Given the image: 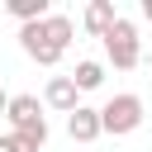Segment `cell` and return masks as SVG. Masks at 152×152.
<instances>
[{"label": "cell", "mask_w": 152, "mask_h": 152, "mask_svg": "<svg viewBox=\"0 0 152 152\" xmlns=\"http://www.w3.org/2000/svg\"><path fill=\"white\" fill-rule=\"evenodd\" d=\"M100 43H104V57H109V62H114L119 71H133V66L142 62V43H138V24H133V19H124V14H119V19L109 24V33H104Z\"/></svg>", "instance_id": "obj_1"}, {"label": "cell", "mask_w": 152, "mask_h": 152, "mask_svg": "<svg viewBox=\"0 0 152 152\" xmlns=\"http://www.w3.org/2000/svg\"><path fill=\"white\" fill-rule=\"evenodd\" d=\"M133 128H142V100H138L133 90H124V95H114V100L100 104V133L124 138V133H133Z\"/></svg>", "instance_id": "obj_2"}, {"label": "cell", "mask_w": 152, "mask_h": 152, "mask_svg": "<svg viewBox=\"0 0 152 152\" xmlns=\"http://www.w3.org/2000/svg\"><path fill=\"white\" fill-rule=\"evenodd\" d=\"M19 48L38 62V66H57L62 62V48L48 38V28H43V19L38 24H19Z\"/></svg>", "instance_id": "obj_3"}, {"label": "cell", "mask_w": 152, "mask_h": 152, "mask_svg": "<svg viewBox=\"0 0 152 152\" xmlns=\"http://www.w3.org/2000/svg\"><path fill=\"white\" fill-rule=\"evenodd\" d=\"M43 104L57 109V114H71V109L81 104V90L71 86V76H48V86H43Z\"/></svg>", "instance_id": "obj_4"}, {"label": "cell", "mask_w": 152, "mask_h": 152, "mask_svg": "<svg viewBox=\"0 0 152 152\" xmlns=\"http://www.w3.org/2000/svg\"><path fill=\"white\" fill-rule=\"evenodd\" d=\"M66 133H71V142H95V138H100V109L76 104V109L66 114Z\"/></svg>", "instance_id": "obj_5"}, {"label": "cell", "mask_w": 152, "mask_h": 152, "mask_svg": "<svg viewBox=\"0 0 152 152\" xmlns=\"http://www.w3.org/2000/svg\"><path fill=\"white\" fill-rule=\"evenodd\" d=\"M5 119H10V133H14V128H28V124H38V119H43V104H38V95H10V104H5Z\"/></svg>", "instance_id": "obj_6"}, {"label": "cell", "mask_w": 152, "mask_h": 152, "mask_svg": "<svg viewBox=\"0 0 152 152\" xmlns=\"http://www.w3.org/2000/svg\"><path fill=\"white\" fill-rule=\"evenodd\" d=\"M114 19H119L114 0H90V5H86V14H81V24H86V33H90V38H104Z\"/></svg>", "instance_id": "obj_7"}, {"label": "cell", "mask_w": 152, "mask_h": 152, "mask_svg": "<svg viewBox=\"0 0 152 152\" xmlns=\"http://www.w3.org/2000/svg\"><path fill=\"white\" fill-rule=\"evenodd\" d=\"M71 86H76V90H100V86H104V62L81 57V62H76V71H71Z\"/></svg>", "instance_id": "obj_8"}, {"label": "cell", "mask_w": 152, "mask_h": 152, "mask_svg": "<svg viewBox=\"0 0 152 152\" xmlns=\"http://www.w3.org/2000/svg\"><path fill=\"white\" fill-rule=\"evenodd\" d=\"M14 142H19V152H43L48 147V119H38L28 128H14Z\"/></svg>", "instance_id": "obj_9"}, {"label": "cell", "mask_w": 152, "mask_h": 152, "mask_svg": "<svg viewBox=\"0 0 152 152\" xmlns=\"http://www.w3.org/2000/svg\"><path fill=\"white\" fill-rule=\"evenodd\" d=\"M43 28H48V38H52L62 52H66V48H71V38H76V24H71L66 14H48V19H43Z\"/></svg>", "instance_id": "obj_10"}, {"label": "cell", "mask_w": 152, "mask_h": 152, "mask_svg": "<svg viewBox=\"0 0 152 152\" xmlns=\"http://www.w3.org/2000/svg\"><path fill=\"white\" fill-rule=\"evenodd\" d=\"M10 14H14L19 24H38V19H48L52 10H48V0H10Z\"/></svg>", "instance_id": "obj_11"}, {"label": "cell", "mask_w": 152, "mask_h": 152, "mask_svg": "<svg viewBox=\"0 0 152 152\" xmlns=\"http://www.w3.org/2000/svg\"><path fill=\"white\" fill-rule=\"evenodd\" d=\"M0 152H19V142H14V133H0Z\"/></svg>", "instance_id": "obj_12"}, {"label": "cell", "mask_w": 152, "mask_h": 152, "mask_svg": "<svg viewBox=\"0 0 152 152\" xmlns=\"http://www.w3.org/2000/svg\"><path fill=\"white\" fill-rule=\"evenodd\" d=\"M142 19H147V24H152V0H142Z\"/></svg>", "instance_id": "obj_13"}, {"label": "cell", "mask_w": 152, "mask_h": 152, "mask_svg": "<svg viewBox=\"0 0 152 152\" xmlns=\"http://www.w3.org/2000/svg\"><path fill=\"white\" fill-rule=\"evenodd\" d=\"M5 104H10V95H5V90H0V114H5Z\"/></svg>", "instance_id": "obj_14"}]
</instances>
